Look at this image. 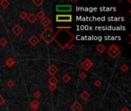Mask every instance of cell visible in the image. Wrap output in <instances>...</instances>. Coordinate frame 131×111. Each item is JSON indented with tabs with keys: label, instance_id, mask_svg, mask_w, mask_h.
<instances>
[{
	"label": "cell",
	"instance_id": "ac0fdd59",
	"mask_svg": "<svg viewBox=\"0 0 131 111\" xmlns=\"http://www.w3.org/2000/svg\"><path fill=\"white\" fill-rule=\"evenodd\" d=\"M71 79V77L70 76V75L68 74V73L64 74L63 76H62V80H63L64 83H68V82H70Z\"/></svg>",
	"mask_w": 131,
	"mask_h": 111
},
{
	"label": "cell",
	"instance_id": "1f68e13d",
	"mask_svg": "<svg viewBox=\"0 0 131 111\" xmlns=\"http://www.w3.org/2000/svg\"><path fill=\"white\" fill-rule=\"evenodd\" d=\"M0 18H1V16H0Z\"/></svg>",
	"mask_w": 131,
	"mask_h": 111
},
{
	"label": "cell",
	"instance_id": "603a6c76",
	"mask_svg": "<svg viewBox=\"0 0 131 111\" xmlns=\"http://www.w3.org/2000/svg\"><path fill=\"white\" fill-rule=\"evenodd\" d=\"M120 69H121V71L124 72H126L129 70V67H127V65L126 64H123L121 67H120Z\"/></svg>",
	"mask_w": 131,
	"mask_h": 111
},
{
	"label": "cell",
	"instance_id": "44dd1931",
	"mask_svg": "<svg viewBox=\"0 0 131 111\" xmlns=\"http://www.w3.org/2000/svg\"><path fill=\"white\" fill-rule=\"evenodd\" d=\"M35 16L37 17V19H41L45 16V15H44V13L43 11H39L37 12V15H35Z\"/></svg>",
	"mask_w": 131,
	"mask_h": 111
},
{
	"label": "cell",
	"instance_id": "f1b7e54d",
	"mask_svg": "<svg viewBox=\"0 0 131 111\" xmlns=\"http://www.w3.org/2000/svg\"><path fill=\"white\" fill-rule=\"evenodd\" d=\"M4 102H5V100L3 99V97L0 95V106H1L3 103H4Z\"/></svg>",
	"mask_w": 131,
	"mask_h": 111
},
{
	"label": "cell",
	"instance_id": "7a4b0ae2",
	"mask_svg": "<svg viewBox=\"0 0 131 111\" xmlns=\"http://www.w3.org/2000/svg\"><path fill=\"white\" fill-rule=\"evenodd\" d=\"M107 53L110 57L113 59H116L118 56L120 54V50L119 49V46L116 44H113L110 46V47L108 49Z\"/></svg>",
	"mask_w": 131,
	"mask_h": 111
},
{
	"label": "cell",
	"instance_id": "5b68a950",
	"mask_svg": "<svg viewBox=\"0 0 131 111\" xmlns=\"http://www.w3.org/2000/svg\"><path fill=\"white\" fill-rule=\"evenodd\" d=\"M81 66L85 70L88 71L89 69L93 67V62H91V60H89V59H85V60L81 62Z\"/></svg>",
	"mask_w": 131,
	"mask_h": 111
},
{
	"label": "cell",
	"instance_id": "484cf974",
	"mask_svg": "<svg viewBox=\"0 0 131 111\" xmlns=\"http://www.w3.org/2000/svg\"><path fill=\"white\" fill-rule=\"evenodd\" d=\"M101 85H102V83L101 82V80H99V79H97L94 82V86H97V87H100Z\"/></svg>",
	"mask_w": 131,
	"mask_h": 111
},
{
	"label": "cell",
	"instance_id": "8992f818",
	"mask_svg": "<svg viewBox=\"0 0 131 111\" xmlns=\"http://www.w3.org/2000/svg\"><path fill=\"white\" fill-rule=\"evenodd\" d=\"M12 32L13 34H15V36H18L23 32V29H22V27H21L19 25V24H15V25L12 28Z\"/></svg>",
	"mask_w": 131,
	"mask_h": 111
},
{
	"label": "cell",
	"instance_id": "7402d4cb",
	"mask_svg": "<svg viewBox=\"0 0 131 111\" xmlns=\"http://www.w3.org/2000/svg\"><path fill=\"white\" fill-rule=\"evenodd\" d=\"M19 17H20V18L22 19H26L27 17H28V14H27L26 12L22 11V12H21V13L19 14Z\"/></svg>",
	"mask_w": 131,
	"mask_h": 111
},
{
	"label": "cell",
	"instance_id": "8fae6325",
	"mask_svg": "<svg viewBox=\"0 0 131 111\" xmlns=\"http://www.w3.org/2000/svg\"><path fill=\"white\" fill-rule=\"evenodd\" d=\"M15 60H14L12 57H9V59H7V60L5 62V65L7 67H9V68L12 67L13 66L15 65Z\"/></svg>",
	"mask_w": 131,
	"mask_h": 111
},
{
	"label": "cell",
	"instance_id": "cb8c5ba5",
	"mask_svg": "<svg viewBox=\"0 0 131 111\" xmlns=\"http://www.w3.org/2000/svg\"><path fill=\"white\" fill-rule=\"evenodd\" d=\"M57 88V86L56 85H54V84H50L49 86H48V89H49L50 91H54Z\"/></svg>",
	"mask_w": 131,
	"mask_h": 111
},
{
	"label": "cell",
	"instance_id": "4dcf8cb0",
	"mask_svg": "<svg viewBox=\"0 0 131 111\" xmlns=\"http://www.w3.org/2000/svg\"><path fill=\"white\" fill-rule=\"evenodd\" d=\"M71 2H77L78 1H77V0H76V1H71Z\"/></svg>",
	"mask_w": 131,
	"mask_h": 111
},
{
	"label": "cell",
	"instance_id": "d6986e66",
	"mask_svg": "<svg viewBox=\"0 0 131 111\" xmlns=\"http://www.w3.org/2000/svg\"><path fill=\"white\" fill-rule=\"evenodd\" d=\"M7 43H8V41L5 39V37H2L1 39H0V46H2V47H5Z\"/></svg>",
	"mask_w": 131,
	"mask_h": 111
},
{
	"label": "cell",
	"instance_id": "9a60e30c",
	"mask_svg": "<svg viewBox=\"0 0 131 111\" xmlns=\"http://www.w3.org/2000/svg\"><path fill=\"white\" fill-rule=\"evenodd\" d=\"M39 103L36 100H33V101L31 103V107H32V110L33 111H36L38 108H39Z\"/></svg>",
	"mask_w": 131,
	"mask_h": 111
},
{
	"label": "cell",
	"instance_id": "e0dca14e",
	"mask_svg": "<svg viewBox=\"0 0 131 111\" xmlns=\"http://www.w3.org/2000/svg\"><path fill=\"white\" fill-rule=\"evenodd\" d=\"M48 82H49L50 84H54V85H56L58 82V79L55 77L54 76H51V77L49 78V79H48Z\"/></svg>",
	"mask_w": 131,
	"mask_h": 111
},
{
	"label": "cell",
	"instance_id": "9c48e42d",
	"mask_svg": "<svg viewBox=\"0 0 131 111\" xmlns=\"http://www.w3.org/2000/svg\"><path fill=\"white\" fill-rule=\"evenodd\" d=\"M71 109L72 111H81L83 110V106L78 101H75L71 106Z\"/></svg>",
	"mask_w": 131,
	"mask_h": 111
},
{
	"label": "cell",
	"instance_id": "2e32d148",
	"mask_svg": "<svg viewBox=\"0 0 131 111\" xmlns=\"http://www.w3.org/2000/svg\"><path fill=\"white\" fill-rule=\"evenodd\" d=\"M9 6H10V2L9 1H7V0H2V1L0 2V6L4 9H7Z\"/></svg>",
	"mask_w": 131,
	"mask_h": 111
},
{
	"label": "cell",
	"instance_id": "30bf717a",
	"mask_svg": "<svg viewBox=\"0 0 131 111\" xmlns=\"http://www.w3.org/2000/svg\"><path fill=\"white\" fill-rule=\"evenodd\" d=\"M51 23V21L49 18H48L47 16H44V18L41 19V24L44 27H48V26Z\"/></svg>",
	"mask_w": 131,
	"mask_h": 111
},
{
	"label": "cell",
	"instance_id": "4316f807",
	"mask_svg": "<svg viewBox=\"0 0 131 111\" xmlns=\"http://www.w3.org/2000/svg\"><path fill=\"white\" fill-rule=\"evenodd\" d=\"M33 95H34V97H35V98H39V97L41 96V93L40 91H38V90H37V91H35Z\"/></svg>",
	"mask_w": 131,
	"mask_h": 111
},
{
	"label": "cell",
	"instance_id": "5bb4252c",
	"mask_svg": "<svg viewBox=\"0 0 131 111\" xmlns=\"http://www.w3.org/2000/svg\"><path fill=\"white\" fill-rule=\"evenodd\" d=\"M80 96L81 97L82 100H87L90 98V96H91V94H90V93L88 91H86V90H84V91H83L81 93Z\"/></svg>",
	"mask_w": 131,
	"mask_h": 111
},
{
	"label": "cell",
	"instance_id": "52a82bcc",
	"mask_svg": "<svg viewBox=\"0 0 131 111\" xmlns=\"http://www.w3.org/2000/svg\"><path fill=\"white\" fill-rule=\"evenodd\" d=\"M39 42H40V39H39V38L37 36H32L30 38H29V43L31 44V46L34 47V46H36L39 43Z\"/></svg>",
	"mask_w": 131,
	"mask_h": 111
},
{
	"label": "cell",
	"instance_id": "3957f363",
	"mask_svg": "<svg viewBox=\"0 0 131 111\" xmlns=\"http://www.w3.org/2000/svg\"><path fill=\"white\" fill-rule=\"evenodd\" d=\"M56 21L58 22H70L72 21L71 15H57Z\"/></svg>",
	"mask_w": 131,
	"mask_h": 111
},
{
	"label": "cell",
	"instance_id": "d4e9b609",
	"mask_svg": "<svg viewBox=\"0 0 131 111\" xmlns=\"http://www.w3.org/2000/svg\"><path fill=\"white\" fill-rule=\"evenodd\" d=\"M79 77L82 79H86V77H87V74H86L84 72H81V73L79 74Z\"/></svg>",
	"mask_w": 131,
	"mask_h": 111
},
{
	"label": "cell",
	"instance_id": "4fadbf2b",
	"mask_svg": "<svg viewBox=\"0 0 131 111\" xmlns=\"http://www.w3.org/2000/svg\"><path fill=\"white\" fill-rule=\"evenodd\" d=\"M27 19H28V21H29V22H31V23H34L37 21L38 19H37L36 16L34 15V13H31L29 16H28Z\"/></svg>",
	"mask_w": 131,
	"mask_h": 111
},
{
	"label": "cell",
	"instance_id": "277c9868",
	"mask_svg": "<svg viewBox=\"0 0 131 111\" xmlns=\"http://www.w3.org/2000/svg\"><path fill=\"white\" fill-rule=\"evenodd\" d=\"M72 7L71 5H58L56 6V11L58 12H71Z\"/></svg>",
	"mask_w": 131,
	"mask_h": 111
},
{
	"label": "cell",
	"instance_id": "83f0119b",
	"mask_svg": "<svg viewBox=\"0 0 131 111\" xmlns=\"http://www.w3.org/2000/svg\"><path fill=\"white\" fill-rule=\"evenodd\" d=\"M6 84H7V86H8L9 88H12V86H14V82H13L12 80H11V79H10V80H9L8 82H7Z\"/></svg>",
	"mask_w": 131,
	"mask_h": 111
},
{
	"label": "cell",
	"instance_id": "ffe728a7",
	"mask_svg": "<svg viewBox=\"0 0 131 111\" xmlns=\"http://www.w3.org/2000/svg\"><path fill=\"white\" fill-rule=\"evenodd\" d=\"M43 2H44L43 0H33L32 1L33 4H34L35 5V6H37V7L41 6V5L43 4Z\"/></svg>",
	"mask_w": 131,
	"mask_h": 111
},
{
	"label": "cell",
	"instance_id": "6da1fadb",
	"mask_svg": "<svg viewBox=\"0 0 131 111\" xmlns=\"http://www.w3.org/2000/svg\"><path fill=\"white\" fill-rule=\"evenodd\" d=\"M40 37L45 42V43L47 45H49L50 43H51V42L54 40V33L51 28L47 27V28H45V29L41 33Z\"/></svg>",
	"mask_w": 131,
	"mask_h": 111
},
{
	"label": "cell",
	"instance_id": "f546056e",
	"mask_svg": "<svg viewBox=\"0 0 131 111\" xmlns=\"http://www.w3.org/2000/svg\"><path fill=\"white\" fill-rule=\"evenodd\" d=\"M122 111H130V110L127 106H123L122 108Z\"/></svg>",
	"mask_w": 131,
	"mask_h": 111
},
{
	"label": "cell",
	"instance_id": "7c38bea8",
	"mask_svg": "<svg viewBox=\"0 0 131 111\" xmlns=\"http://www.w3.org/2000/svg\"><path fill=\"white\" fill-rule=\"evenodd\" d=\"M96 50H97V51L99 53L103 54L105 52V50H107V48H106V46H104V45L99 44V45H97V46Z\"/></svg>",
	"mask_w": 131,
	"mask_h": 111
},
{
	"label": "cell",
	"instance_id": "ba28073f",
	"mask_svg": "<svg viewBox=\"0 0 131 111\" xmlns=\"http://www.w3.org/2000/svg\"><path fill=\"white\" fill-rule=\"evenodd\" d=\"M47 71H48V73H49L51 76H54V75L56 74L57 72H58V67H57L55 65L51 64V65L49 66V67H48V69H47Z\"/></svg>",
	"mask_w": 131,
	"mask_h": 111
}]
</instances>
